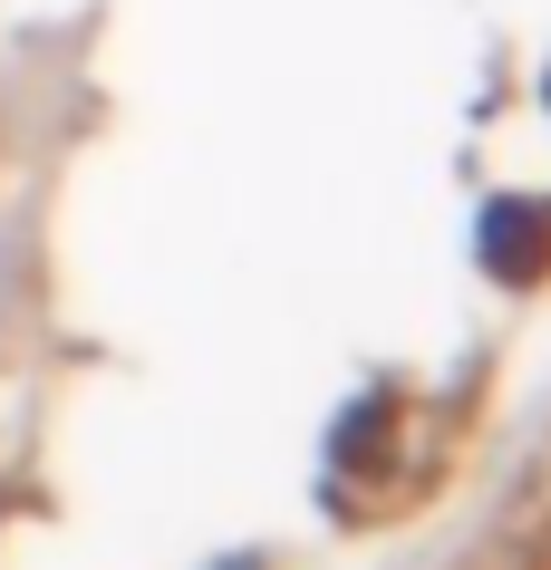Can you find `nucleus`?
<instances>
[{"label":"nucleus","instance_id":"nucleus-1","mask_svg":"<svg viewBox=\"0 0 551 570\" xmlns=\"http://www.w3.org/2000/svg\"><path fill=\"white\" fill-rule=\"evenodd\" d=\"M532 242H542V213H532V204H493V213H484V252H493L503 281H522V271L542 262Z\"/></svg>","mask_w":551,"mask_h":570}]
</instances>
